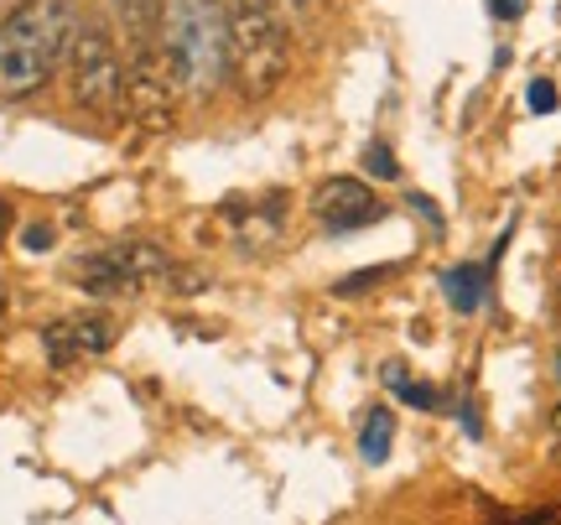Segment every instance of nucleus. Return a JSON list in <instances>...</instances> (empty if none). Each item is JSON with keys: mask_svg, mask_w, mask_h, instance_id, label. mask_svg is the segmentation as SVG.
Segmentation results:
<instances>
[{"mask_svg": "<svg viewBox=\"0 0 561 525\" xmlns=\"http://www.w3.org/2000/svg\"><path fill=\"white\" fill-rule=\"evenodd\" d=\"M157 47L187 100H214L229 83V26L219 0H161Z\"/></svg>", "mask_w": 561, "mask_h": 525, "instance_id": "1", "label": "nucleus"}, {"mask_svg": "<svg viewBox=\"0 0 561 525\" xmlns=\"http://www.w3.org/2000/svg\"><path fill=\"white\" fill-rule=\"evenodd\" d=\"M73 26H79L73 0H26L16 16L0 26V94L5 100L37 94L68 58Z\"/></svg>", "mask_w": 561, "mask_h": 525, "instance_id": "2", "label": "nucleus"}, {"mask_svg": "<svg viewBox=\"0 0 561 525\" xmlns=\"http://www.w3.org/2000/svg\"><path fill=\"white\" fill-rule=\"evenodd\" d=\"M229 26V83L244 100H271L291 73V37L271 0H219Z\"/></svg>", "mask_w": 561, "mask_h": 525, "instance_id": "3", "label": "nucleus"}, {"mask_svg": "<svg viewBox=\"0 0 561 525\" xmlns=\"http://www.w3.org/2000/svg\"><path fill=\"white\" fill-rule=\"evenodd\" d=\"M68 94L89 115H121L125 110V58L110 26L94 16H79L73 42H68Z\"/></svg>", "mask_w": 561, "mask_h": 525, "instance_id": "4", "label": "nucleus"}, {"mask_svg": "<svg viewBox=\"0 0 561 525\" xmlns=\"http://www.w3.org/2000/svg\"><path fill=\"white\" fill-rule=\"evenodd\" d=\"M161 276H172V261H167V250L151 240H125V244H115V250H104V255L79 261V282H83V292H94V297L140 292V286L161 282Z\"/></svg>", "mask_w": 561, "mask_h": 525, "instance_id": "5", "label": "nucleus"}, {"mask_svg": "<svg viewBox=\"0 0 561 525\" xmlns=\"http://www.w3.org/2000/svg\"><path fill=\"white\" fill-rule=\"evenodd\" d=\"M125 115L146 130H172V121H178V83H172L161 47L130 53V62H125Z\"/></svg>", "mask_w": 561, "mask_h": 525, "instance_id": "6", "label": "nucleus"}, {"mask_svg": "<svg viewBox=\"0 0 561 525\" xmlns=\"http://www.w3.org/2000/svg\"><path fill=\"white\" fill-rule=\"evenodd\" d=\"M312 214H318L328 229H354V224L375 219L380 203H375V193H369L359 178H328L318 193H312Z\"/></svg>", "mask_w": 561, "mask_h": 525, "instance_id": "7", "label": "nucleus"}, {"mask_svg": "<svg viewBox=\"0 0 561 525\" xmlns=\"http://www.w3.org/2000/svg\"><path fill=\"white\" fill-rule=\"evenodd\" d=\"M115 344V323L110 318H68V323H53L47 328V354L53 364H73V359H89V354H104Z\"/></svg>", "mask_w": 561, "mask_h": 525, "instance_id": "8", "label": "nucleus"}, {"mask_svg": "<svg viewBox=\"0 0 561 525\" xmlns=\"http://www.w3.org/2000/svg\"><path fill=\"white\" fill-rule=\"evenodd\" d=\"M110 16H115V32L125 37L130 53H151L161 32V0H110Z\"/></svg>", "mask_w": 561, "mask_h": 525, "instance_id": "9", "label": "nucleus"}, {"mask_svg": "<svg viewBox=\"0 0 561 525\" xmlns=\"http://www.w3.org/2000/svg\"><path fill=\"white\" fill-rule=\"evenodd\" d=\"M390 443H396V416H390L385 406H369L359 422V453L369 464H380L385 453H390Z\"/></svg>", "mask_w": 561, "mask_h": 525, "instance_id": "10", "label": "nucleus"}, {"mask_svg": "<svg viewBox=\"0 0 561 525\" xmlns=\"http://www.w3.org/2000/svg\"><path fill=\"white\" fill-rule=\"evenodd\" d=\"M364 162H369V172H375V178H401V167H396V157H390V146H385V141H369Z\"/></svg>", "mask_w": 561, "mask_h": 525, "instance_id": "11", "label": "nucleus"}, {"mask_svg": "<svg viewBox=\"0 0 561 525\" xmlns=\"http://www.w3.org/2000/svg\"><path fill=\"white\" fill-rule=\"evenodd\" d=\"M271 5H276V16L280 21H312V11H318V0H271Z\"/></svg>", "mask_w": 561, "mask_h": 525, "instance_id": "12", "label": "nucleus"}, {"mask_svg": "<svg viewBox=\"0 0 561 525\" xmlns=\"http://www.w3.org/2000/svg\"><path fill=\"white\" fill-rule=\"evenodd\" d=\"M551 104H557L551 83H536V89H530V110H551Z\"/></svg>", "mask_w": 561, "mask_h": 525, "instance_id": "13", "label": "nucleus"}, {"mask_svg": "<svg viewBox=\"0 0 561 525\" xmlns=\"http://www.w3.org/2000/svg\"><path fill=\"white\" fill-rule=\"evenodd\" d=\"M21 5H26V0H0V26H5V21H11V16H16Z\"/></svg>", "mask_w": 561, "mask_h": 525, "instance_id": "14", "label": "nucleus"}, {"mask_svg": "<svg viewBox=\"0 0 561 525\" xmlns=\"http://www.w3.org/2000/svg\"><path fill=\"white\" fill-rule=\"evenodd\" d=\"M551 375H557V385H561V344H557V359H551Z\"/></svg>", "mask_w": 561, "mask_h": 525, "instance_id": "15", "label": "nucleus"}, {"mask_svg": "<svg viewBox=\"0 0 561 525\" xmlns=\"http://www.w3.org/2000/svg\"><path fill=\"white\" fill-rule=\"evenodd\" d=\"M551 432H557V437H561V406H557V411H551Z\"/></svg>", "mask_w": 561, "mask_h": 525, "instance_id": "16", "label": "nucleus"}, {"mask_svg": "<svg viewBox=\"0 0 561 525\" xmlns=\"http://www.w3.org/2000/svg\"><path fill=\"white\" fill-rule=\"evenodd\" d=\"M557 464H561V437H557Z\"/></svg>", "mask_w": 561, "mask_h": 525, "instance_id": "17", "label": "nucleus"}, {"mask_svg": "<svg viewBox=\"0 0 561 525\" xmlns=\"http://www.w3.org/2000/svg\"><path fill=\"white\" fill-rule=\"evenodd\" d=\"M0 219H5V214H0Z\"/></svg>", "mask_w": 561, "mask_h": 525, "instance_id": "18", "label": "nucleus"}]
</instances>
